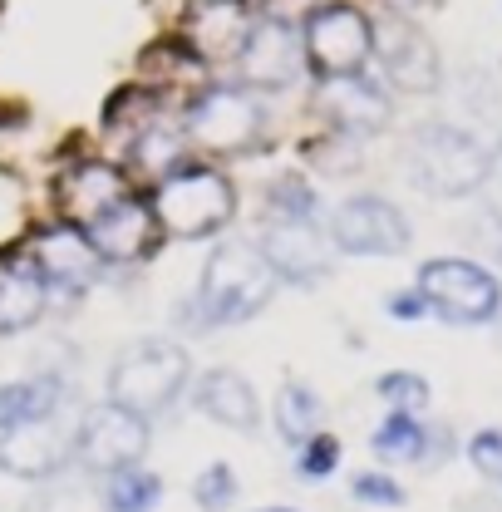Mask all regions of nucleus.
I'll use <instances>...</instances> for the list:
<instances>
[{"instance_id":"ddd939ff","label":"nucleus","mask_w":502,"mask_h":512,"mask_svg":"<svg viewBox=\"0 0 502 512\" xmlns=\"http://www.w3.org/2000/svg\"><path fill=\"white\" fill-rule=\"evenodd\" d=\"M69 458H74V429L64 424L60 414L20 424V429H10L0 439V468L10 478H30V483L55 478Z\"/></svg>"},{"instance_id":"9b49d317","label":"nucleus","mask_w":502,"mask_h":512,"mask_svg":"<svg viewBox=\"0 0 502 512\" xmlns=\"http://www.w3.org/2000/svg\"><path fill=\"white\" fill-rule=\"evenodd\" d=\"M256 252L266 256L276 281H291V286H315L335 266V247L315 222H266Z\"/></svg>"},{"instance_id":"f257e3e1","label":"nucleus","mask_w":502,"mask_h":512,"mask_svg":"<svg viewBox=\"0 0 502 512\" xmlns=\"http://www.w3.org/2000/svg\"><path fill=\"white\" fill-rule=\"evenodd\" d=\"M276 296V271L251 242H227L207 256L202 286H197V311L202 325H242L261 316Z\"/></svg>"},{"instance_id":"5701e85b","label":"nucleus","mask_w":502,"mask_h":512,"mask_svg":"<svg viewBox=\"0 0 502 512\" xmlns=\"http://www.w3.org/2000/svg\"><path fill=\"white\" fill-rule=\"evenodd\" d=\"M370 448H375L384 463H424L429 458V429L414 414H394L389 409V419L375 429Z\"/></svg>"},{"instance_id":"423d86ee","label":"nucleus","mask_w":502,"mask_h":512,"mask_svg":"<svg viewBox=\"0 0 502 512\" xmlns=\"http://www.w3.org/2000/svg\"><path fill=\"white\" fill-rule=\"evenodd\" d=\"M261 133H266V109L247 89H232V84L202 89L183 119V138L207 153H247Z\"/></svg>"},{"instance_id":"20e7f679","label":"nucleus","mask_w":502,"mask_h":512,"mask_svg":"<svg viewBox=\"0 0 502 512\" xmlns=\"http://www.w3.org/2000/svg\"><path fill=\"white\" fill-rule=\"evenodd\" d=\"M419 296L448 325H488L502 311L498 276L468 256H434L419 266Z\"/></svg>"},{"instance_id":"f03ea898","label":"nucleus","mask_w":502,"mask_h":512,"mask_svg":"<svg viewBox=\"0 0 502 512\" xmlns=\"http://www.w3.org/2000/svg\"><path fill=\"white\" fill-rule=\"evenodd\" d=\"M232 212H237L232 178L217 173V168H202V163H183L153 192V222L178 242H197V237L222 232L232 222Z\"/></svg>"},{"instance_id":"6ab92c4d","label":"nucleus","mask_w":502,"mask_h":512,"mask_svg":"<svg viewBox=\"0 0 502 512\" xmlns=\"http://www.w3.org/2000/svg\"><path fill=\"white\" fill-rule=\"evenodd\" d=\"M50 306V281L30 256H5L0 261V335H15L45 316Z\"/></svg>"},{"instance_id":"1a4fd4ad","label":"nucleus","mask_w":502,"mask_h":512,"mask_svg":"<svg viewBox=\"0 0 502 512\" xmlns=\"http://www.w3.org/2000/svg\"><path fill=\"white\" fill-rule=\"evenodd\" d=\"M74 453H79L89 468H99V473L133 468V463L148 453V419L124 409V404H114V399H104V404H94V409L79 419Z\"/></svg>"},{"instance_id":"9d476101","label":"nucleus","mask_w":502,"mask_h":512,"mask_svg":"<svg viewBox=\"0 0 502 512\" xmlns=\"http://www.w3.org/2000/svg\"><path fill=\"white\" fill-rule=\"evenodd\" d=\"M370 40H375V55L389 74V84H399L404 94H434L443 79L439 69V50L434 40L409 20V15H384L370 25Z\"/></svg>"},{"instance_id":"bb28decb","label":"nucleus","mask_w":502,"mask_h":512,"mask_svg":"<svg viewBox=\"0 0 502 512\" xmlns=\"http://www.w3.org/2000/svg\"><path fill=\"white\" fill-rule=\"evenodd\" d=\"M153 114H158V94L143 89V84H128V89H119V94L109 99L104 124L109 128H148L153 124Z\"/></svg>"},{"instance_id":"f8f14e48","label":"nucleus","mask_w":502,"mask_h":512,"mask_svg":"<svg viewBox=\"0 0 502 512\" xmlns=\"http://www.w3.org/2000/svg\"><path fill=\"white\" fill-rule=\"evenodd\" d=\"M256 15L247 0H188L183 10V45L197 60H237L247 50Z\"/></svg>"},{"instance_id":"e433bc0d","label":"nucleus","mask_w":502,"mask_h":512,"mask_svg":"<svg viewBox=\"0 0 502 512\" xmlns=\"http://www.w3.org/2000/svg\"><path fill=\"white\" fill-rule=\"evenodd\" d=\"M488 178H498V183H502V143L488 153Z\"/></svg>"},{"instance_id":"2eb2a0df","label":"nucleus","mask_w":502,"mask_h":512,"mask_svg":"<svg viewBox=\"0 0 502 512\" xmlns=\"http://www.w3.org/2000/svg\"><path fill=\"white\" fill-rule=\"evenodd\" d=\"M79 232L89 237V247L99 252V261H138V256H148V247H153L158 222H153V207L128 192V197H119L109 212H99Z\"/></svg>"},{"instance_id":"dca6fc26","label":"nucleus","mask_w":502,"mask_h":512,"mask_svg":"<svg viewBox=\"0 0 502 512\" xmlns=\"http://www.w3.org/2000/svg\"><path fill=\"white\" fill-rule=\"evenodd\" d=\"M320 114L335 124V133L355 138V133H379L389 124V94L379 89L375 79L365 74H340V79H325L320 89Z\"/></svg>"},{"instance_id":"39448f33","label":"nucleus","mask_w":502,"mask_h":512,"mask_svg":"<svg viewBox=\"0 0 502 512\" xmlns=\"http://www.w3.org/2000/svg\"><path fill=\"white\" fill-rule=\"evenodd\" d=\"M188 350L173 345V340H138L128 345L124 355L114 360L109 370V399L124 404L133 414H148V409H168L183 384H188Z\"/></svg>"},{"instance_id":"f704fd0d","label":"nucleus","mask_w":502,"mask_h":512,"mask_svg":"<svg viewBox=\"0 0 502 512\" xmlns=\"http://www.w3.org/2000/svg\"><path fill=\"white\" fill-rule=\"evenodd\" d=\"M468 237H478V247L502 261V207H483V212H473Z\"/></svg>"},{"instance_id":"a211bd4d","label":"nucleus","mask_w":502,"mask_h":512,"mask_svg":"<svg viewBox=\"0 0 502 512\" xmlns=\"http://www.w3.org/2000/svg\"><path fill=\"white\" fill-rule=\"evenodd\" d=\"M55 192H60V207H64V217H69V227H89L99 212H109L119 197H128V183L114 163H94L89 158V163H74Z\"/></svg>"},{"instance_id":"a878e982","label":"nucleus","mask_w":502,"mask_h":512,"mask_svg":"<svg viewBox=\"0 0 502 512\" xmlns=\"http://www.w3.org/2000/svg\"><path fill=\"white\" fill-rule=\"evenodd\" d=\"M158 498H163L158 473H143V468H119V473H109V488H104V508L109 512H148Z\"/></svg>"},{"instance_id":"2f4dec72","label":"nucleus","mask_w":502,"mask_h":512,"mask_svg":"<svg viewBox=\"0 0 502 512\" xmlns=\"http://www.w3.org/2000/svg\"><path fill=\"white\" fill-rule=\"evenodd\" d=\"M335 463H340V444H335L330 434H311V439L301 444V458H296V468H301V478H306V483L330 478V473H335Z\"/></svg>"},{"instance_id":"b1692460","label":"nucleus","mask_w":502,"mask_h":512,"mask_svg":"<svg viewBox=\"0 0 502 512\" xmlns=\"http://www.w3.org/2000/svg\"><path fill=\"white\" fill-rule=\"evenodd\" d=\"M315 424H320V399L296 380L281 384V394H276V429H281V439L291 448H301L311 434H320Z\"/></svg>"},{"instance_id":"7c9ffc66","label":"nucleus","mask_w":502,"mask_h":512,"mask_svg":"<svg viewBox=\"0 0 502 512\" xmlns=\"http://www.w3.org/2000/svg\"><path fill=\"white\" fill-rule=\"evenodd\" d=\"M306 158H311L315 168H325V173H355L360 168L355 163V138H345V133H330V138L306 143Z\"/></svg>"},{"instance_id":"72a5a7b5","label":"nucleus","mask_w":502,"mask_h":512,"mask_svg":"<svg viewBox=\"0 0 502 512\" xmlns=\"http://www.w3.org/2000/svg\"><path fill=\"white\" fill-rule=\"evenodd\" d=\"M468 458H473V468H478L488 483H502V429H483V434H473Z\"/></svg>"},{"instance_id":"cd10ccee","label":"nucleus","mask_w":502,"mask_h":512,"mask_svg":"<svg viewBox=\"0 0 502 512\" xmlns=\"http://www.w3.org/2000/svg\"><path fill=\"white\" fill-rule=\"evenodd\" d=\"M375 389L394 414H419V409H429V380L414 375V370H389V375H379Z\"/></svg>"},{"instance_id":"412c9836","label":"nucleus","mask_w":502,"mask_h":512,"mask_svg":"<svg viewBox=\"0 0 502 512\" xmlns=\"http://www.w3.org/2000/svg\"><path fill=\"white\" fill-rule=\"evenodd\" d=\"M60 409H64V380H55V375L0 384V434H10L20 424H35V419H50Z\"/></svg>"},{"instance_id":"c85d7f7f","label":"nucleus","mask_w":502,"mask_h":512,"mask_svg":"<svg viewBox=\"0 0 502 512\" xmlns=\"http://www.w3.org/2000/svg\"><path fill=\"white\" fill-rule=\"evenodd\" d=\"M143 69H153V84H178V79L197 74V55H192L183 40H158L143 55Z\"/></svg>"},{"instance_id":"aec40b11","label":"nucleus","mask_w":502,"mask_h":512,"mask_svg":"<svg viewBox=\"0 0 502 512\" xmlns=\"http://www.w3.org/2000/svg\"><path fill=\"white\" fill-rule=\"evenodd\" d=\"M197 409L212 419V424H222V429H242L251 434L256 424H261V404H256V389H251L237 370H207L202 380H197Z\"/></svg>"},{"instance_id":"393cba45","label":"nucleus","mask_w":502,"mask_h":512,"mask_svg":"<svg viewBox=\"0 0 502 512\" xmlns=\"http://www.w3.org/2000/svg\"><path fill=\"white\" fill-rule=\"evenodd\" d=\"M315 212H320L315 188L301 173L271 178V188H266V222H315Z\"/></svg>"},{"instance_id":"0eeeda50","label":"nucleus","mask_w":502,"mask_h":512,"mask_svg":"<svg viewBox=\"0 0 502 512\" xmlns=\"http://www.w3.org/2000/svg\"><path fill=\"white\" fill-rule=\"evenodd\" d=\"M301 50L320 79H340V74H360L365 60L375 55V40H370V20L355 10V5H320L306 15V30H301Z\"/></svg>"},{"instance_id":"c9c22d12","label":"nucleus","mask_w":502,"mask_h":512,"mask_svg":"<svg viewBox=\"0 0 502 512\" xmlns=\"http://www.w3.org/2000/svg\"><path fill=\"white\" fill-rule=\"evenodd\" d=\"M424 311H429V306H424L419 291H394V296H389V316L394 320H419Z\"/></svg>"},{"instance_id":"c756f323","label":"nucleus","mask_w":502,"mask_h":512,"mask_svg":"<svg viewBox=\"0 0 502 512\" xmlns=\"http://www.w3.org/2000/svg\"><path fill=\"white\" fill-rule=\"evenodd\" d=\"M192 498H197V508L202 512L232 508V498H237V473H232L227 463H212V468L192 483Z\"/></svg>"},{"instance_id":"473e14b6","label":"nucleus","mask_w":502,"mask_h":512,"mask_svg":"<svg viewBox=\"0 0 502 512\" xmlns=\"http://www.w3.org/2000/svg\"><path fill=\"white\" fill-rule=\"evenodd\" d=\"M350 493H355L360 503H370V508H399V503H404V488H399L394 478H384V473H360V478L350 483Z\"/></svg>"},{"instance_id":"4c0bfd02","label":"nucleus","mask_w":502,"mask_h":512,"mask_svg":"<svg viewBox=\"0 0 502 512\" xmlns=\"http://www.w3.org/2000/svg\"><path fill=\"white\" fill-rule=\"evenodd\" d=\"M266 512H291V508H266Z\"/></svg>"},{"instance_id":"6e6552de","label":"nucleus","mask_w":502,"mask_h":512,"mask_svg":"<svg viewBox=\"0 0 502 512\" xmlns=\"http://www.w3.org/2000/svg\"><path fill=\"white\" fill-rule=\"evenodd\" d=\"M409 217L384 197H350L330 217V247L345 256H399L409 252Z\"/></svg>"},{"instance_id":"f3484780","label":"nucleus","mask_w":502,"mask_h":512,"mask_svg":"<svg viewBox=\"0 0 502 512\" xmlns=\"http://www.w3.org/2000/svg\"><path fill=\"white\" fill-rule=\"evenodd\" d=\"M30 261L40 266V276L50 281V286H89L94 276H99V252L89 247V237L79 232V227H40L35 237H30Z\"/></svg>"},{"instance_id":"7ed1b4c3","label":"nucleus","mask_w":502,"mask_h":512,"mask_svg":"<svg viewBox=\"0 0 502 512\" xmlns=\"http://www.w3.org/2000/svg\"><path fill=\"white\" fill-rule=\"evenodd\" d=\"M409 178L434 197H468L488 183V148L453 124H419L404 148Z\"/></svg>"},{"instance_id":"4468645a","label":"nucleus","mask_w":502,"mask_h":512,"mask_svg":"<svg viewBox=\"0 0 502 512\" xmlns=\"http://www.w3.org/2000/svg\"><path fill=\"white\" fill-rule=\"evenodd\" d=\"M301 60H306L301 35H296L286 20H261V25L251 30L247 50L237 55V69H242V79L256 84V89H286V84L301 74Z\"/></svg>"},{"instance_id":"4be33fe9","label":"nucleus","mask_w":502,"mask_h":512,"mask_svg":"<svg viewBox=\"0 0 502 512\" xmlns=\"http://www.w3.org/2000/svg\"><path fill=\"white\" fill-rule=\"evenodd\" d=\"M133 163H138L143 173H153L158 183H163L168 173H178V168L188 163V138H183V128H168V124L138 128V138H133Z\"/></svg>"}]
</instances>
